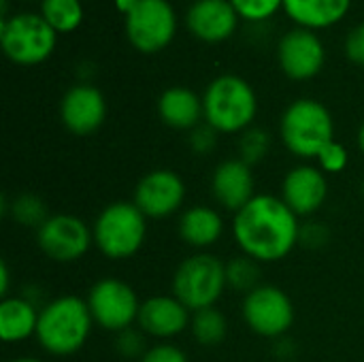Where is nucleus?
Masks as SVG:
<instances>
[{
    "label": "nucleus",
    "mask_w": 364,
    "mask_h": 362,
    "mask_svg": "<svg viewBox=\"0 0 364 362\" xmlns=\"http://www.w3.org/2000/svg\"><path fill=\"white\" fill-rule=\"evenodd\" d=\"M232 237L241 254L262 262H279L299 245V215L282 196L256 194L232 218Z\"/></svg>",
    "instance_id": "obj_1"
},
{
    "label": "nucleus",
    "mask_w": 364,
    "mask_h": 362,
    "mask_svg": "<svg viewBox=\"0 0 364 362\" xmlns=\"http://www.w3.org/2000/svg\"><path fill=\"white\" fill-rule=\"evenodd\" d=\"M92 326L94 318L87 301L75 294H64L41 309L36 341L51 356H70L87 344Z\"/></svg>",
    "instance_id": "obj_2"
},
{
    "label": "nucleus",
    "mask_w": 364,
    "mask_h": 362,
    "mask_svg": "<svg viewBox=\"0 0 364 362\" xmlns=\"http://www.w3.org/2000/svg\"><path fill=\"white\" fill-rule=\"evenodd\" d=\"M203 111L205 122L220 134H241L254 126L258 96L243 77L220 75L205 87Z\"/></svg>",
    "instance_id": "obj_3"
},
{
    "label": "nucleus",
    "mask_w": 364,
    "mask_h": 362,
    "mask_svg": "<svg viewBox=\"0 0 364 362\" xmlns=\"http://www.w3.org/2000/svg\"><path fill=\"white\" fill-rule=\"evenodd\" d=\"M279 137L296 158H318L335 141V122L320 100L299 98L286 107L279 119Z\"/></svg>",
    "instance_id": "obj_4"
},
{
    "label": "nucleus",
    "mask_w": 364,
    "mask_h": 362,
    "mask_svg": "<svg viewBox=\"0 0 364 362\" xmlns=\"http://www.w3.org/2000/svg\"><path fill=\"white\" fill-rule=\"evenodd\" d=\"M94 245L109 260H128L145 243L147 218L132 201L107 205L92 224Z\"/></svg>",
    "instance_id": "obj_5"
},
{
    "label": "nucleus",
    "mask_w": 364,
    "mask_h": 362,
    "mask_svg": "<svg viewBox=\"0 0 364 362\" xmlns=\"http://www.w3.org/2000/svg\"><path fill=\"white\" fill-rule=\"evenodd\" d=\"M226 288V262L209 252L188 256L175 269L171 284L173 297L179 299L192 314L215 307Z\"/></svg>",
    "instance_id": "obj_6"
},
{
    "label": "nucleus",
    "mask_w": 364,
    "mask_h": 362,
    "mask_svg": "<svg viewBox=\"0 0 364 362\" xmlns=\"http://www.w3.org/2000/svg\"><path fill=\"white\" fill-rule=\"evenodd\" d=\"M58 32L43 15L17 13L0 23V45L6 58L19 66H36L55 49Z\"/></svg>",
    "instance_id": "obj_7"
},
{
    "label": "nucleus",
    "mask_w": 364,
    "mask_h": 362,
    "mask_svg": "<svg viewBox=\"0 0 364 362\" xmlns=\"http://www.w3.org/2000/svg\"><path fill=\"white\" fill-rule=\"evenodd\" d=\"M177 32L175 9L168 0H134L126 11V36L143 53H156L171 45Z\"/></svg>",
    "instance_id": "obj_8"
},
{
    "label": "nucleus",
    "mask_w": 364,
    "mask_h": 362,
    "mask_svg": "<svg viewBox=\"0 0 364 362\" xmlns=\"http://www.w3.org/2000/svg\"><path fill=\"white\" fill-rule=\"evenodd\" d=\"M85 301L94 324L115 335L126 329H132L139 322V312L143 305L134 288L115 277L98 280L90 288Z\"/></svg>",
    "instance_id": "obj_9"
},
{
    "label": "nucleus",
    "mask_w": 364,
    "mask_h": 362,
    "mask_svg": "<svg viewBox=\"0 0 364 362\" xmlns=\"http://www.w3.org/2000/svg\"><path fill=\"white\" fill-rule=\"evenodd\" d=\"M243 320L264 339L284 337L294 324V303L277 286L262 284L243 299Z\"/></svg>",
    "instance_id": "obj_10"
},
{
    "label": "nucleus",
    "mask_w": 364,
    "mask_h": 362,
    "mask_svg": "<svg viewBox=\"0 0 364 362\" xmlns=\"http://www.w3.org/2000/svg\"><path fill=\"white\" fill-rule=\"evenodd\" d=\"M41 252L55 262H77L94 245L92 228L77 215L55 213L36 230Z\"/></svg>",
    "instance_id": "obj_11"
},
{
    "label": "nucleus",
    "mask_w": 364,
    "mask_h": 362,
    "mask_svg": "<svg viewBox=\"0 0 364 362\" xmlns=\"http://www.w3.org/2000/svg\"><path fill=\"white\" fill-rule=\"evenodd\" d=\"M186 201V183L171 169H156L143 175L134 188L132 203L149 220H164L175 215Z\"/></svg>",
    "instance_id": "obj_12"
},
{
    "label": "nucleus",
    "mask_w": 364,
    "mask_h": 362,
    "mask_svg": "<svg viewBox=\"0 0 364 362\" xmlns=\"http://www.w3.org/2000/svg\"><path fill=\"white\" fill-rule=\"evenodd\" d=\"M277 60L286 77L307 81L324 68L326 49L314 30L294 28L282 36L277 45Z\"/></svg>",
    "instance_id": "obj_13"
},
{
    "label": "nucleus",
    "mask_w": 364,
    "mask_h": 362,
    "mask_svg": "<svg viewBox=\"0 0 364 362\" xmlns=\"http://www.w3.org/2000/svg\"><path fill=\"white\" fill-rule=\"evenodd\" d=\"M60 119L73 134H94L107 119V100L102 92L90 83H79L66 90L60 102Z\"/></svg>",
    "instance_id": "obj_14"
},
{
    "label": "nucleus",
    "mask_w": 364,
    "mask_h": 362,
    "mask_svg": "<svg viewBox=\"0 0 364 362\" xmlns=\"http://www.w3.org/2000/svg\"><path fill=\"white\" fill-rule=\"evenodd\" d=\"M326 196L328 179L320 166L299 164L290 169L282 181V198L299 218L320 211L326 203Z\"/></svg>",
    "instance_id": "obj_15"
},
{
    "label": "nucleus",
    "mask_w": 364,
    "mask_h": 362,
    "mask_svg": "<svg viewBox=\"0 0 364 362\" xmlns=\"http://www.w3.org/2000/svg\"><path fill=\"white\" fill-rule=\"evenodd\" d=\"M192 312L173 294H158L143 301L136 326L154 339H173L190 329Z\"/></svg>",
    "instance_id": "obj_16"
},
{
    "label": "nucleus",
    "mask_w": 364,
    "mask_h": 362,
    "mask_svg": "<svg viewBox=\"0 0 364 362\" xmlns=\"http://www.w3.org/2000/svg\"><path fill=\"white\" fill-rule=\"evenodd\" d=\"M211 194L220 207L237 213L256 196V179L252 166L241 158L224 160L211 175Z\"/></svg>",
    "instance_id": "obj_17"
},
{
    "label": "nucleus",
    "mask_w": 364,
    "mask_h": 362,
    "mask_svg": "<svg viewBox=\"0 0 364 362\" xmlns=\"http://www.w3.org/2000/svg\"><path fill=\"white\" fill-rule=\"evenodd\" d=\"M188 30L205 43H222L237 30L239 15L230 0H196L186 15Z\"/></svg>",
    "instance_id": "obj_18"
},
{
    "label": "nucleus",
    "mask_w": 364,
    "mask_h": 362,
    "mask_svg": "<svg viewBox=\"0 0 364 362\" xmlns=\"http://www.w3.org/2000/svg\"><path fill=\"white\" fill-rule=\"evenodd\" d=\"M158 115L168 128L194 130L205 119L203 96H198L190 87H168L158 98Z\"/></svg>",
    "instance_id": "obj_19"
},
{
    "label": "nucleus",
    "mask_w": 364,
    "mask_h": 362,
    "mask_svg": "<svg viewBox=\"0 0 364 362\" xmlns=\"http://www.w3.org/2000/svg\"><path fill=\"white\" fill-rule=\"evenodd\" d=\"M179 237L186 245L205 252L207 247L215 245L224 235V220L222 213L207 205H192L179 218Z\"/></svg>",
    "instance_id": "obj_20"
},
{
    "label": "nucleus",
    "mask_w": 364,
    "mask_h": 362,
    "mask_svg": "<svg viewBox=\"0 0 364 362\" xmlns=\"http://www.w3.org/2000/svg\"><path fill=\"white\" fill-rule=\"evenodd\" d=\"M38 309L23 297H6L0 301V337L4 344H19L36 337Z\"/></svg>",
    "instance_id": "obj_21"
},
{
    "label": "nucleus",
    "mask_w": 364,
    "mask_h": 362,
    "mask_svg": "<svg viewBox=\"0 0 364 362\" xmlns=\"http://www.w3.org/2000/svg\"><path fill=\"white\" fill-rule=\"evenodd\" d=\"M352 0H284V9L301 28L318 30L335 26L350 11Z\"/></svg>",
    "instance_id": "obj_22"
},
{
    "label": "nucleus",
    "mask_w": 364,
    "mask_h": 362,
    "mask_svg": "<svg viewBox=\"0 0 364 362\" xmlns=\"http://www.w3.org/2000/svg\"><path fill=\"white\" fill-rule=\"evenodd\" d=\"M190 333L203 348H215L228 335V320L218 307H207L192 314Z\"/></svg>",
    "instance_id": "obj_23"
},
{
    "label": "nucleus",
    "mask_w": 364,
    "mask_h": 362,
    "mask_svg": "<svg viewBox=\"0 0 364 362\" xmlns=\"http://www.w3.org/2000/svg\"><path fill=\"white\" fill-rule=\"evenodd\" d=\"M41 15L60 34L73 32L83 21L81 0H41Z\"/></svg>",
    "instance_id": "obj_24"
},
{
    "label": "nucleus",
    "mask_w": 364,
    "mask_h": 362,
    "mask_svg": "<svg viewBox=\"0 0 364 362\" xmlns=\"http://www.w3.org/2000/svg\"><path fill=\"white\" fill-rule=\"evenodd\" d=\"M260 262L241 254V256H235L232 260L226 262V284L230 290L235 292H241V294H250L254 292L260 284Z\"/></svg>",
    "instance_id": "obj_25"
},
{
    "label": "nucleus",
    "mask_w": 364,
    "mask_h": 362,
    "mask_svg": "<svg viewBox=\"0 0 364 362\" xmlns=\"http://www.w3.org/2000/svg\"><path fill=\"white\" fill-rule=\"evenodd\" d=\"M2 211H9V215L26 228H41L47 220H49V211L47 205L41 196L36 194H19L13 198V203L9 207H4Z\"/></svg>",
    "instance_id": "obj_26"
},
{
    "label": "nucleus",
    "mask_w": 364,
    "mask_h": 362,
    "mask_svg": "<svg viewBox=\"0 0 364 362\" xmlns=\"http://www.w3.org/2000/svg\"><path fill=\"white\" fill-rule=\"evenodd\" d=\"M269 149H271V134L264 128L252 126L245 132H241V139H239V158L245 164L254 166V164L262 162L267 158Z\"/></svg>",
    "instance_id": "obj_27"
},
{
    "label": "nucleus",
    "mask_w": 364,
    "mask_h": 362,
    "mask_svg": "<svg viewBox=\"0 0 364 362\" xmlns=\"http://www.w3.org/2000/svg\"><path fill=\"white\" fill-rule=\"evenodd\" d=\"M230 4L239 17L247 21H264L284 6V0H230Z\"/></svg>",
    "instance_id": "obj_28"
},
{
    "label": "nucleus",
    "mask_w": 364,
    "mask_h": 362,
    "mask_svg": "<svg viewBox=\"0 0 364 362\" xmlns=\"http://www.w3.org/2000/svg\"><path fill=\"white\" fill-rule=\"evenodd\" d=\"M115 350L119 352V356L124 358H143V354L149 350L145 348V333L141 329H126L122 333H117L115 337Z\"/></svg>",
    "instance_id": "obj_29"
},
{
    "label": "nucleus",
    "mask_w": 364,
    "mask_h": 362,
    "mask_svg": "<svg viewBox=\"0 0 364 362\" xmlns=\"http://www.w3.org/2000/svg\"><path fill=\"white\" fill-rule=\"evenodd\" d=\"M316 160H318L320 169H322L326 175H335V173L346 171V166H348V162H350V154H348V149H346L341 143L333 141L331 145L324 147V151H322Z\"/></svg>",
    "instance_id": "obj_30"
},
{
    "label": "nucleus",
    "mask_w": 364,
    "mask_h": 362,
    "mask_svg": "<svg viewBox=\"0 0 364 362\" xmlns=\"http://www.w3.org/2000/svg\"><path fill=\"white\" fill-rule=\"evenodd\" d=\"M218 134L220 132L215 128H211L207 122L205 124H198L194 130H190V147L196 154H200V156L211 154L215 149V145H218Z\"/></svg>",
    "instance_id": "obj_31"
},
{
    "label": "nucleus",
    "mask_w": 364,
    "mask_h": 362,
    "mask_svg": "<svg viewBox=\"0 0 364 362\" xmlns=\"http://www.w3.org/2000/svg\"><path fill=\"white\" fill-rule=\"evenodd\" d=\"M139 362H190L186 352L173 344H158L149 348Z\"/></svg>",
    "instance_id": "obj_32"
},
{
    "label": "nucleus",
    "mask_w": 364,
    "mask_h": 362,
    "mask_svg": "<svg viewBox=\"0 0 364 362\" xmlns=\"http://www.w3.org/2000/svg\"><path fill=\"white\" fill-rule=\"evenodd\" d=\"M346 53H348V58L354 64H358V66L364 68V21L348 34V38H346Z\"/></svg>",
    "instance_id": "obj_33"
},
{
    "label": "nucleus",
    "mask_w": 364,
    "mask_h": 362,
    "mask_svg": "<svg viewBox=\"0 0 364 362\" xmlns=\"http://www.w3.org/2000/svg\"><path fill=\"white\" fill-rule=\"evenodd\" d=\"M328 241V230L322 224H307V228L301 226V241L309 247H322Z\"/></svg>",
    "instance_id": "obj_34"
},
{
    "label": "nucleus",
    "mask_w": 364,
    "mask_h": 362,
    "mask_svg": "<svg viewBox=\"0 0 364 362\" xmlns=\"http://www.w3.org/2000/svg\"><path fill=\"white\" fill-rule=\"evenodd\" d=\"M9 284H11L9 265H6V260H2V262H0V297H2V299L11 297V294H9Z\"/></svg>",
    "instance_id": "obj_35"
},
{
    "label": "nucleus",
    "mask_w": 364,
    "mask_h": 362,
    "mask_svg": "<svg viewBox=\"0 0 364 362\" xmlns=\"http://www.w3.org/2000/svg\"><path fill=\"white\" fill-rule=\"evenodd\" d=\"M358 147H360V151H363L364 156V122L363 126H360V130H358Z\"/></svg>",
    "instance_id": "obj_36"
},
{
    "label": "nucleus",
    "mask_w": 364,
    "mask_h": 362,
    "mask_svg": "<svg viewBox=\"0 0 364 362\" xmlns=\"http://www.w3.org/2000/svg\"><path fill=\"white\" fill-rule=\"evenodd\" d=\"M9 362H41V361H36V358H15V361H9Z\"/></svg>",
    "instance_id": "obj_37"
},
{
    "label": "nucleus",
    "mask_w": 364,
    "mask_h": 362,
    "mask_svg": "<svg viewBox=\"0 0 364 362\" xmlns=\"http://www.w3.org/2000/svg\"><path fill=\"white\" fill-rule=\"evenodd\" d=\"M363 196H364V183H363Z\"/></svg>",
    "instance_id": "obj_38"
}]
</instances>
